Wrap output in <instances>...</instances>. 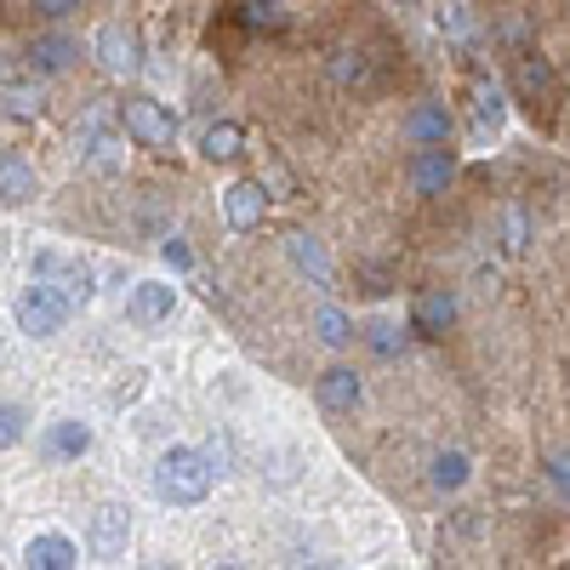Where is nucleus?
Listing matches in <instances>:
<instances>
[{
  "label": "nucleus",
  "instance_id": "1",
  "mask_svg": "<svg viewBox=\"0 0 570 570\" xmlns=\"http://www.w3.org/2000/svg\"><path fill=\"white\" fill-rule=\"evenodd\" d=\"M212 480H217V468H212V456L195 451V445H171V451H160V462H155V497L171 502V508L206 502V497H212Z\"/></svg>",
  "mask_w": 570,
  "mask_h": 570
},
{
  "label": "nucleus",
  "instance_id": "2",
  "mask_svg": "<svg viewBox=\"0 0 570 570\" xmlns=\"http://www.w3.org/2000/svg\"><path fill=\"white\" fill-rule=\"evenodd\" d=\"M29 274L52 285L69 308H86L91 292H98V274H91V263H80V257H69V252H35Z\"/></svg>",
  "mask_w": 570,
  "mask_h": 570
},
{
  "label": "nucleus",
  "instance_id": "3",
  "mask_svg": "<svg viewBox=\"0 0 570 570\" xmlns=\"http://www.w3.org/2000/svg\"><path fill=\"white\" fill-rule=\"evenodd\" d=\"M120 126H126V137L137 142V149H155V155H171V142H177V115L166 104H155V98H126Z\"/></svg>",
  "mask_w": 570,
  "mask_h": 570
},
{
  "label": "nucleus",
  "instance_id": "4",
  "mask_svg": "<svg viewBox=\"0 0 570 570\" xmlns=\"http://www.w3.org/2000/svg\"><path fill=\"white\" fill-rule=\"evenodd\" d=\"M69 314L75 308L46 279H29L18 292V303H12V320H18V331H29V337H58V331L69 325Z\"/></svg>",
  "mask_w": 570,
  "mask_h": 570
},
{
  "label": "nucleus",
  "instance_id": "5",
  "mask_svg": "<svg viewBox=\"0 0 570 570\" xmlns=\"http://www.w3.org/2000/svg\"><path fill=\"white\" fill-rule=\"evenodd\" d=\"M405 177H411V188L416 195H445V188L456 183V149L451 142H428V149H416L411 160H405Z\"/></svg>",
  "mask_w": 570,
  "mask_h": 570
},
{
  "label": "nucleus",
  "instance_id": "6",
  "mask_svg": "<svg viewBox=\"0 0 570 570\" xmlns=\"http://www.w3.org/2000/svg\"><path fill=\"white\" fill-rule=\"evenodd\" d=\"M451 131H456V115H451L440 98L411 104L405 120H400V137L411 142V149H428V142H451Z\"/></svg>",
  "mask_w": 570,
  "mask_h": 570
},
{
  "label": "nucleus",
  "instance_id": "7",
  "mask_svg": "<svg viewBox=\"0 0 570 570\" xmlns=\"http://www.w3.org/2000/svg\"><path fill=\"white\" fill-rule=\"evenodd\" d=\"M223 217H228V228H240V234L263 228V217H268V188H263V177L228 183V188H223Z\"/></svg>",
  "mask_w": 570,
  "mask_h": 570
},
{
  "label": "nucleus",
  "instance_id": "8",
  "mask_svg": "<svg viewBox=\"0 0 570 570\" xmlns=\"http://www.w3.org/2000/svg\"><path fill=\"white\" fill-rule=\"evenodd\" d=\"M75 58H80V40H75L69 29H40V35L23 46V63H29L35 75H63Z\"/></svg>",
  "mask_w": 570,
  "mask_h": 570
},
{
  "label": "nucleus",
  "instance_id": "9",
  "mask_svg": "<svg viewBox=\"0 0 570 570\" xmlns=\"http://www.w3.org/2000/svg\"><path fill=\"white\" fill-rule=\"evenodd\" d=\"M451 325H456V292L428 285V292L411 297V331H416V337H445Z\"/></svg>",
  "mask_w": 570,
  "mask_h": 570
},
{
  "label": "nucleus",
  "instance_id": "10",
  "mask_svg": "<svg viewBox=\"0 0 570 570\" xmlns=\"http://www.w3.org/2000/svg\"><path fill=\"white\" fill-rule=\"evenodd\" d=\"M91 52H98V63L109 75H137L142 69V40L126 29V23H104L98 40H91Z\"/></svg>",
  "mask_w": 570,
  "mask_h": 570
},
{
  "label": "nucleus",
  "instance_id": "11",
  "mask_svg": "<svg viewBox=\"0 0 570 570\" xmlns=\"http://www.w3.org/2000/svg\"><path fill=\"white\" fill-rule=\"evenodd\" d=\"M126 542H131V508L126 502H98L91 508V553L115 559V553H126Z\"/></svg>",
  "mask_w": 570,
  "mask_h": 570
},
{
  "label": "nucleus",
  "instance_id": "12",
  "mask_svg": "<svg viewBox=\"0 0 570 570\" xmlns=\"http://www.w3.org/2000/svg\"><path fill=\"white\" fill-rule=\"evenodd\" d=\"M513 91H519V98H525L531 109H537V104L553 109V104H559V75H553V63L537 58V52L513 58Z\"/></svg>",
  "mask_w": 570,
  "mask_h": 570
},
{
  "label": "nucleus",
  "instance_id": "13",
  "mask_svg": "<svg viewBox=\"0 0 570 570\" xmlns=\"http://www.w3.org/2000/svg\"><path fill=\"white\" fill-rule=\"evenodd\" d=\"M314 400H320L331 416H354V411L365 405V383H360V376H354L348 365H331V371H320Z\"/></svg>",
  "mask_w": 570,
  "mask_h": 570
},
{
  "label": "nucleus",
  "instance_id": "14",
  "mask_svg": "<svg viewBox=\"0 0 570 570\" xmlns=\"http://www.w3.org/2000/svg\"><path fill=\"white\" fill-rule=\"evenodd\" d=\"M285 257H292V268L308 279V285H320V292H331V279H337V268H331V252L314 240V234H285Z\"/></svg>",
  "mask_w": 570,
  "mask_h": 570
},
{
  "label": "nucleus",
  "instance_id": "15",
  "mask_svg": "<svg viewBox=\"0 0 570 570\" xmlns=\"http://www.w3.org/2000/svg\"><path fill=\"white\" fill-rule=\"evenodd\" d=\"M86 451H91V428L75 422V416L52 422V428L40 434V456H46V462H75V456H86Z\"/></svg>",
  "mask_w": 570,
  "mask_h": 570
},
{
  "label": "nucleus",
  "instance_id": "16",
  "mask_svg": "<svg viewBox=\"0 0 570 570\" xmlns=\"http://www.w3.org/2000/svg\"><path fill=\"white\" fill-rule=\"evenodd\" d=\"M171 308H177V285H166V279L131 285V320L137 325H160V320H171Z\"/></svg>",
  "mask_w": 570,
  "mask_h": 570
},
{
  "label": "nucleus",
  "instance_id": "17",
  "mask_svg": "<svg viewBox=\"0 0 570 570\" xmlns=\"http://www.w3.org/2000/svg\"><path fill=\"white\" fill-rule=\"evenodd\" d=\"M23 564H29V570H75V564H80V548H75L69 537H58V531H40V537H29Z\"/></svg>",
  "mask_w": 570,
  "mask_h": 570
},
{
  "label": "nucleus",
  "instance_id": "18",
  "mask_svg": "<svg viewBox=\"0 0 570 570\" xmlns=\"http://www.w3.org/2000/svg\"><path fill=\"white\" fill-rule=\"evenodd\" d=\"M35 188H40V183H35V166H29L23 155H12V149L0 155V200H7V206H29Z\"/></svg>",
  "mask_w": 570,
  "mask_h": 570
},
{
  "label": "nucleus",
  "instance_id": "19",
  "mask_svg": "<svg viewBox=\"0 0 570 570\" xmlns=\"http://www.w3.org/2000/svg\"><path fill=\"white\" fill-rule=\"evenodd\" d=\"M80 160H86L91 171H120V137H115L109 126L91 120V126L80 131Z\"/></svg>",
  "mask_w": 570,
  "mask_h": 570
},
{
  "label": "nucleus",
  "instance_id": "20",
  "mask_svg": "<svg viewBox=\"0 0 570 570\" xmlns=\"http://www.w3.org/2000/svg\"><path fill=\"white\" fill-rule=\"evenodd\" d=\"M240 149H246V131L234 126V120H217V126H206V131H200V155H206V160H217V166L240 160Z\"/></svg>",
  "mask_w": 570,
  "mask_h": 570
},
{
  "label": "nucleus",
  "instance_id": "21",
  "mask_svg": "<svg viewBox=\"0 0 570 570\" xmlns=\"http://www.w3.org/2000/svg\"><path fill=\"white\" fill-rule=\"evenodd\" d=\"M468 473H473L468 451H440L434 462H428V485H434V491H462Z\"/></svg>",
  "mask_w": 570,
  "mask_h": 570
},
{
  "label": "nucleus",
  "instance_id": "22",
  "mask_svg": "<svg viewBox=\"0 0 570 570\" xmlns=\"http://www.w3.org/2000/svg\"><path fill=\"white\" fill-rule=\"evenodd\" d=\"M502 120H508V98H502V86L480 80V86H473V126H480V131H497Z\"/></svg>",
  "mask_w": 570,
  "mask_h": 570
},
{
  "label": "nucleus",
  "instance_id": "23",
  "mask_svg": "<svg viewBox=\"0 0 570 570\" xmlns=\"http://www.w3.org/2000/svg\"><path fill=\"white\" fill-rule=\"evenodd\" d=\"M314 337H320L325 348H348V343H354V320H348L337 303H325V308L314 314Z\"/></svg>",
  "mask_w": 570,
  "mask_h": 570
},
{
  "label": "nucleus",
  "instance_id": "24",
  "mask_svg": "<svg viewBox=\"0 0 570 570\" xmlns=\"http://www.w3.org/2000/svg\"><path fill=\"white\" fill-rule=\"evenodd\" d=\"M434 29L451 35V40H473V29H480V23H473V12L462 7V0H445V7L434 12Z\"/></svg>",
  "mask_w": 570,
  "mask_h": 570
},
{
  "label": "nucleus",
  "instance_id": "25",
  "mask_svg": "<svg viewBox=\"0 0 570 570\" xmlns=\"http://www.w3.org/2000/svg\"><path fill=\"white\" fill-rule=\"evenodd\" d=\"M234 12H240L246 29H279V23H285L279 0H234Z\"/></svg>",
  "mask_w": 570,
  "mask_h": 570
},
{
  "label": "nucleus",
  "instance_id": "26",
  "mask_svg": "<svg viewBox=\"0 0 570 570\" xmlns=\"http://www.w3.org/2000/svg\"><path fill=\"white\" fill-rule=\"evenodd\" d=\"M331 75H337V86H365L371 80V58L354 52V46H343V52L331 58Z\"/></svg>",
  "mask_w": 570,
  "mask_h": 570
},
{
  "label": "nucleus",
  "instance_id": "27",
  "mask_svg": "<svg viewBox=\"0 0 570 570\" xmlns=\"http://www.w3.org/2000/svg\"><path fill=\"white\" fill-rule=\"evenodd\" d=\"M23 434H29V411L18 400H0V451L23 445Z\"/></svg>",
  "mask_w": 570,
  "mask_h": 570
},
{
  "label": "nucleus",
  "instance_id": "28",
  "mask_svg": "<svg viewBox=\"0 0 570 570\" xmlns=\"http://www.w3.org/2000/svg\"><path fill=\"white\" fill-rule=\"evenodd\" d=\"M365 343H371V348H376V354H383V360H394V354H400V348H405V331H400V325H394V320H376V325H371V331H365Z\"/></svg>",
  "mask_w": 570,
  "mask_h": 570
},
{
  "label": "nucleus",
  "instance_id": "29",
  "mask_svg": "<svg viewBox=\"0 0 570 570\" xmlns=\"http://www.w3.org/2000/svg\"><path fill=\"white\" fill-rule=\"evenodd\" d=\"M0 104H7L12 115H23V120H35V115H40V91H29V86L7 80V86H0Z\"/></svg>",
  "mask_w": 570,
  "mask_h": 570
},
{
  "label": "nucleus",
  "instance_id": "30",
  "mask_svg": "<svg viewBox=\"0 0 570 570\" xmlns=\"http://www.w3.org/2000/svg\"><path fill=\"white\" fill-rule=\"evenodd\" d=\"M502 246H508V252H525V246H531V223H525V212H519V206L502 217Z\"/></svg>",
  "mask_w": 570,
  "mask_h": 570
},
{
  "label": "nucleus",
  "instance_id": "31",
  "mask_svg": "<svg viewBox=\"0 0 570 570\" xmlns=\"http://www.w3.org/2000/svg\"><path fill=\"white\" fill-rule=\"evenodd\" d=\"M160 257L183 274V268H195V252H188V240H177V234H166V240H160Z\"/></svg>",
  "mask_w": 570,
  "mask_h": 570
},
{
  "label": "nucleus",
  "instance_id": "32",
  "mask_svg": "<svg viewBox=\"0 0 570 570\" xmlns=\"http://www.w3.org/2000/svg\"><path fill=\"white\" fill-rule=\"evenodd\" d=\"M542 473H548V485H553L559 497H570V451L548 456V468H542Z\"/></svg>",
  "mask_w": 570,
  "mask_h": 570
},
{
  "label": "nucleus",
  "instance_id": "33",
  "mask_svg": "<svg viewBox=\"0 0 570 570\" xmlns=\"http://www.w3.org/2000/svg\"><path fill=\"white\" fill-rule=\"evenodd\" d=\"M29 7H35L40 18H52V23H58V18H69V12H80V0H29Z\"/></svg>",
  "mask_w": 570,
  "mask_h": 570
},
{
  "label": "nucleus",
  "instance_id": "34",
  "mask_svg": "<svg viewBox=\"0 0 570 570\" xmlns=\"http://www.w3.org/2000/svg\"><path fill=\"white\" fill-rule=\"evenodd\" d=\"M7 80H12V63H7V58H0V86H7Z\"/></svg>",
  "mask_w": 570,
  "mask_h": 570
},
{
  "label": "nucleus",
  "instance_id": "35",
  "mask_svg": "<svg viewBox=\"0 0 570 570\" xmlns=\"http://www.w3.org/2000/svg\"><path fill=\"white\" fill-rule=\"evenodd\" d=\"M400 7H416V0H400Z\"/></svg>",
  "mask_w": 570,
  "mask_h": 570
}]
</instances>
